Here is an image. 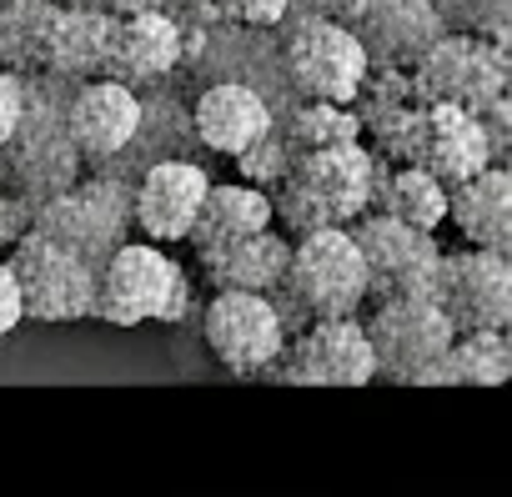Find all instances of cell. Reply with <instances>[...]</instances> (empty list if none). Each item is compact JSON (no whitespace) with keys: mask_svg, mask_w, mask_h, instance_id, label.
<instances>
[{"mask_svg":"<svg viewBox=\"0 0 512 497\" xmlns=\"http://www.w3.org/2000/svg\"><path fill=\"white\" fill-rule=\"evenodd\" d=\"M277 226L272 221V196L251 181H226V186H206L196 216H191V231L186 241L196 252H216V246H231L251 231H267Z\"/></svg>","mask_w":512,"mask_h":497,"instance_id":"obj_21","label":"cell"},{"mask_svg":"<svg viewBox=\"0 0 512 497\" xmlns=\"http://www.w3.org/2000/svg\"><path fill=\"white\" fill-rule=\"evenodd\" d=\"M292 11V0H221V16L246 26V31H272Z\"/></svg>","mask_w":512,"mask_h":497,"instance_id":"obj_29","label":"cell"},{"mask_svg":"<svg viewBox=\"0 0 512 497\" xmlns=\"http://www.w3.org/2000/svg\"><path fill=\"white\" fill-rule=\"evenodd\" d=\"M292 156H297V146L282 136V126H267L262 136H256L251 146H241L231 161H236V171H241V181H251V186H262V191H272L282 176H287V166H292Z\"/></svg>","mask_w":512,"mask_h":497,"instance_id":"obj_27","label":"cell"},{"mask_svg":"<svg viewBox=\"0 0 512 497\" xmlns=\"http://www.w3.org/2000/svg\"><path fill=\"white\" fill-rule=\"evenodd\" d=\"M76 171L81 156L66 136V101H56L46 86H26V111L16 131L0 141V186L26 211H36L46 196L66 191Z\"/></svg>","mask_w":512,"mask_h":497,"instance_id":"obj_3","label":"cell"},{"mask_svg":"<svg viewBox=\"0 0 512 497\" xmlns=\"http://www.w3.org/2000/svg\"><path fill=\"white\" fill-rule=\"evenodd\" d=\"M352 241L367 262V297H432L437 287V262H442V246L437 231H417L392 221L387 211H362L352 226Z\"/></svg>","mask_w":512,"mask_h":497,"instance_id":"obj_9","label":"cell"},{"mask_svg":"<svg viewBox=\"0 0 512 497\" xmlns=\"http://www.w3.org/2000/svg\"><path fill=\"white\" fill-rule=\"evenodd\" d=\"M432 302L447 312L457 332L467 327H512V262L507 252L467 246V252H442Z\"/></svg>","mask_w":512,"mask_h":497,"instance_id":"obj_12","label":"cell"},{"mask_svg":"<svg viewBox=\"0 0 512 497\" xmlns=\"http://www.w3.org/2000/svg\"><path fill=\"white\" fill-rule=\"evenodd\" d=\"M377 66H412L447 26L432 11V0H362L357 16L347 21Z\"/></svg>","mask_w":512,"mask_h":497,"instance_id":"obj_17","label":"cell"},{"mask_svg":"<svg viewBox=\"0 0 512 497\" xmlns=\"http://www.w3.org/2000/svg\"><path fill=\"white\" fill-rule=\"evenodd\" d=\"M302 317H352L367 302V262L347 226L297 231L282 292Z\"/></svg>","mask_w":512,"mask_h":497,"instance_id":"obj_4","label":"cell"},{"mask_svg":"<svg viewBox=\"0 0 512 497\" xmlns=\"http://www.w3.org/2000/svg\"><path fill=\"white\" fill-rule=\"evenodd\" d=\"M512 377V342L507 327H467L437 357L422 387H502Z\"/></svg>","mask_w":512,"mask_h":497,"instance_id":"obj_23","label":"cell"},{"mask_svg":"<svg viewBox=\"0 0 512 497\" xmlns=\"http://www.w3.org/2000/svg\"><path fill=\"white\" fill-rule=\"evenodd\" d=\"M447 221L467 246H487V252L512 257V176L507 166L487 161L467 181L447 186Z\"/></svg>","mask_w":512,"mask_h":497,"instance_id":"obj_19","label":"cell"},{"mask_svg":"<svg viewBox=\"0 0 512 497\" xmlns=\"http://www.w3.org/2000/svg\"><path fill=\"white\" fill-rule=\"evenodd\" d=\"M412 96L422 106L432 101H467V86H472V31H442L417 61H412V76H407Z\"/></svg>","mask_w":512,"mask_h":497,"instance_id":"obj_25","label":"cell"},{"mask_svg":"<svg viewBox=\"0 0 512 497\" xmlns=\"http://www.w3.org/2000/svg\"><path fill=\"white\" fill-rule=\"evenodd\" d=\"M181 26L166 16V6L156 11H131V16H111V36H106V61L101 76L141 91V86H161L176 66H181Z\"/></svg>","mask_w":512,"mask_h":497,"instance_id":"obj_13","label":"cell"},{"mask_svg":"<svg viewBox=\"0 0 512 497\" xmlns=\"http://www.w3.org/2000/svg\"><path fill=\"white\" fill-rule=\"evenodd\" d=\"M372 186H377V156L362 151V141L297 151L287 176L267 191L272 221H282L292 236L312 226H352L362 211H372Z\"/></svg>","mask_w":512,"mask_h":497,"instance_id":"obj_1","label":"cell"},{"mask_svg":"<svg viewBox=\"0 0 512 497\" xmlns=\"http://www.w3.org/2000/svg\"><path fill=\"white\" fill-rule=\"evenodd\" d=\"M372 206H377V211H387V216H392V221H402V226L437 231V226L447 221V186H442L427 166H412V161H402L397 171L377 166Z\"/></svg>","mask_w":512,"mask_h":497,"instance_id":"obj_24","label":"cell"},{"mask_svg":"<svg viewBox=\"0 0 512 497\" xmlns=\"http://www.w3.org/2000/svg\"><path fill=\"white\" fill-rule=\"evenodd\" d=\"M141 131V96L111 76H91L76 86V96L66 101V136L76 146L81 161H111L121 156Z\"/></svg>","mask_w":512,"mask_h":497,"instance_id":"obj_14","label":"cell"},{"mask_svg":"<svg viewBox=\"0 0 512 497\" xmlns=\"http://www.w3.org/2000/svg\"><path fill=\"white\" fill-rule=\"evenodd\" d=\"M487 161H497V146L482 126V116H472L457 101H432L422 106V161L442 186L467 181L472 171H482Z\"/></svg>","mask_w":512,"mask_h":497,"instance_id":"obj_18","label":"cell"},{"mask_svg":"<svg viewBox=\"0 0 512 497\" xmlns=\"http://www.w3.org/2000/svg\"><path fill=\"white\" fill-rule=\"evenodd\" d=\"M362 327L372 342L377 377L402 382V387H422L427 372L437 367V357L457 337V327L447 322V312L432 297H382Z\"/></svg>","mask_w":512,"mask_h":497,"instance_id":"obj_8","label":"cell"},{"mask_svg":"<svg viewBox=\"0 0 512 497\" xmlns=\"http://www.w3.org/2000/svg\"><path fill=\"white\" fill-rule=\"evenodd\" d=\"M201 257V277L206 287H241V292H267L277 297L287 282V257H292V241L267 226V231H251L231 246H216V252H196Z\"/></svg>","mask_w":512,"mask_h":497,"instance_id":"obj_20","label":"cell"},{"mask_svg":"<svg viewBox=\"0 0 512 497\" xmlns=\"http://www.w3.org/2000/svg\"><path fill=\"white\" fill-rule=\"evenodd\" d=\"M201 332H206L211 357L236 377H267L287 347L282 307L267 292H241V287H221L211 297Z\"/></svg>","mask_w":512,"mask_h":497,"instance_id":"obj_10","label":"cell"},{"mask_svg":"<svg viewBox=\"0 0 512 497\" xmlns=\"http://www.w3.org/2000/svg\"><path fill=\"white\" fill-rule=\"evenodd\" d=\"M86 6H96L106 16H131V11H156V6H166V0H86Z\"/></svg>","mask_w":512,"mask_h":497,"instance_id":"obj_33","label":"cell"},{"mask_svg":"<svg viewBox=\"0 0 512 497\" xmlns=\"http://www.w3.org/2000/svg\"><path fill=\"white\" fill-rule=\"evenodd\" d=\"M282 136L297 146V151H312V146H342V141H362V116L352 106H337V101H302Z\"/></svg>","mask_w":512,"mask_h":497,"instance_id":"obj_26","label":"cell"},{"mask_svg":"<svg viewBox=\"0 0 512 497\" xmlns=\"http://www.w3.org/2000/svg\"><path fill=\"white\" fill-rule=\"evenodd\" d=\"M31 226L61 241L81 262L101 267L131 231V186L121 176H91L81 186L71 181L31 211Z\"/></svg>","mask_w":512,"mask_h":497,"instance_id":"obj_5","label":"cell"},{"mask_svg":"<svg viewBox=\"0 0 512 497\" xmlns=\"http://www.w3.org/2000/svg\"><path fill=\"white\" fill-rule=\"evenodd\" d=\"M282 66L302 101H337V106H352L372 71L357 31L347 21L312 16V11L282 36Z\"/></svg>","mask_w":512,"mask_h":497,"instance_id":"obj_6","label":"cell"},{"mask_svg":"<svg viewBox=\"0 0 512 497\" xmlns=\"http://www.w3.org/2000/svg\"><path fill=\"white\" fill-rule=\"evenodd\" d=\"M6 6H16V0H0V11H6Z\"/></svg>","mask_w":512,"mask_h":497,"instance_id":"obj_34","label":"cell"},{"mask_svg":"<svg viewBox=\"0 0 512 497\" xmlns=\"http://www.w3.org/2000/svg\"><path fill=\"white\" fill-rule=\"evenodd\" d=\"M26 86H31V81H26L21 71L0 66V141L16 131V121H21V111H26Z\"/></svg>","mask_w":512,"mask_h":497,"instance_id":"obj_30","label":"cell"},{"mask_svg":"<svg viewBox=\"0 0 512 497\" xmlns=\"http://www.w3.org/2000/svg\"><path fill=\"white\" fill-rule=\"evenodd\" d=\"M206 186H211V176L196 161H156L141 176V186H131V226L161 246L186 241Z\"/></svg>","mask_w":512,"mask_h":497,"instance_id":"obj_16","label":"cell"},{"mask_svg":"<svg viewBox=\"0 0 512 497\" xmlns=\"http://www.w3.org/2000/svg\"><path fill=\"white\" fill-rule=\"evenodd\" d=\"M272 377L297 387H367L377 377L367 327L352 317H312L277 357Z\"/></svg>","mask_w":512,"mask_h":497,"instance_id":"obj_11","label":"cell"},{"mask_svg":"<svg viewBox=\"0 0 512 497\" xmlns=\"http://www.w3.org/2000/svg\"><path fill=\"white\" fill-rule=\"evenodd\" d=\"M191 126H196L201 146H211V151H221V156H236L241 146H251L256 136L272 126V111H267V101L256 96L251 86L221 81V86H211V91L196 96Z\"/></svg>","mask_w":512,"mask_h":497,"instance_id":"obj_22","label":"cell"},{"mask_svg":"<svg viewBox=\"0 0 512 497\" xmlns=\"http://www.w3.org/2000/svg\"><path fill=\"white\" fill-rule=\"evenodd\" d=\"M26 226H31V211H26V206H21V201L6 191V186H0V246H11V241H16Z\"/></svg>","mask_w":512,"mask_h":497,"instance_id":"obj_32","label":"cell"},{"mask_svg":"<svg viewBox=\"0 0 512 497\" xmlns=\"http://www.w3.org/2000/svg\"><path fill=\"white\" fill-rule=\"evenodd\" d=\"M21 322H26V312H21V287H16L11 262L0 257V337H11Z\"/></svg>","mask_w":512,"mask_h":497,"instance_id":"obj_31","label":"cell"},{"mask_svg":"<svg viewBox=\"0 0 512 497\" xmlns=\"http://www.w3.org/2000/svg\"><path fill=\"white\" fill-rule=\"evenodd\" d=\"M447 31H472V36H507L512 26V0H432Z\"/></svg>","mask_w":512,"mask_h":497,"instance_id":"obj_28","label":"cell"},{"mask_svg":"<svg viewBox=\"0 0 512 497\" xmlns=\"http://www.w3.org/2000/svg\"><path fill=\"white\" fill-rule=\"evenodd\" d=\"M106 36H111V16L106 11L61 6V0H51V11L41 21V36H36L31 76H46V81H91V76H101Z\"/></svg>","mask_w":512,"mask_h":497,"instance_id":"obj_15","label":"cell"},{"mask_svg":"<svg viewBox=\"0 0 512 497\" xmlns=\"http://www.w3.org/2000/svg\"><path fill=\"white\" fill-rule=\"evenodd\" d=\"M186 312V272L166 257L161 241H121L96 267V297L91 317L111 327H141V322H181Z\"/></svg>","mask_w":512,"mask_h":497,"instance_id":"obj_2","label":"cell"},{"mask_svg":"<svg viewBox=\"0 0 512 497\" xmlns=\"http://www.w3.org/2000/svg\"><path fill=\"white\" fill-rule=\"evenodd\" d=\"M11 272L21 287V312L31 322H81L91 317V297H96V267L81 262L76 252H66L61 241H51L46 231L26 226L11 241Z\"/></svg>","mask_w":512,"mask_h":497,"instance_id":"obj_7","label":"cell"}]
</instances>
